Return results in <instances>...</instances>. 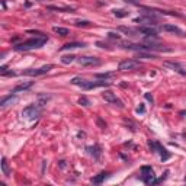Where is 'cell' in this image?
Here are the masks:
<instances>
[{
    "mask_svg": "<svg viewBox=\"0 0 186 186\" xmlns=\"http://www.w3.org/2000/svg\"><path fill=\"white\" fill-rule=\"evenodd\" d=\"M46 39L48 38L44 37V35L35 37V38H31L21 44H16V45H15V50L16 51H29V50H35V48H41V46L46 42Z\"/></svg>",
    "mask_w": 186,
    "mask_h": 186,
    "instance_id": "1",
    "label": "cell"
},
{
    "mask_svg": "<svg viewBox=\"0 0 186 186\" xmlns=\"http://www.w3.org/2000/svg\"><path fill=\"white\" fill-rule=\"evenodd\" d=\"M51 68H52V66H51V64H46V66H42V67H39V68H29V70H25L23 74H26V76H42V74H46Z\"/></svg>",
    "mask_w": 186,
    "mask_h": 186,
    "instance_id": "2",
    "label": "cell"
},
{
    "mask_svg": "<svg viewBox=\"0 0 186 186\" xmlns=\"http://www.w3.org/2000/svg\"><path fill=\"white\" fill-rule=\"evenodd\" d=\"M77 61L83 67H95V66H100L102 64V61L99 58H96V57H80Z\"/></svg>",
    "mask_w": 186,
    "mask_h": 186,
    "instance_id": "3",
    "label": "cell"
},
{
    "mask_svg": "<svg viewBox=\"0 0 186 186\" xmlns=\"http://www.w3.org/2000/svg\"><path fill=\"white\" fill-rule=\"evenodd\" d=\"M39 115V109L37 105H29L22 110V116L25 119H34Z\"/></svg>",
    "mask_w": 186,
    "mask_h": 186,
    "instance_id": "4",
    "label": "cell"
},
{
    "mask_svg": "<svg viewBox=\"0 0 186 186\" xmlns=\"http://www.w3.org/2000/svg\"><path fill=\"white\" fill-rule=\"evenodd\" d=\"M140 67V61H135V60H124L121 61L118 66V70L121 71H128V70H134V68Z\"/></svg>",
    "mask_w": 186,
    "mask_h": 186,
    "instance_id": "5",
    "label": "cell"
},
{
    "mask_svg": "<svg viewBox=\"0 0 186 186\" xmlns=\"http://www.w3.org/2000/svg\"><path fill=\"white\" fill-rule=\"evenodd\" d=\"M102 96H103V99H105L106 102H108V103H110V105H115V106H119V108H122V102L119 100L118 97H116V95H115L114 92H110V90H106L105 93H103V95H102Z\"/></svg>",
    "mask_w": 186,
    "mask_h": 186,
    "instance_id": "6",
    "label": "cell"
},
{
    "mask_svg": "<svg viewBox=\"0 0 186 186\" xmlns=\"http://www.w3.org/2000/svg\"><path fill=\"white\" fill-rule=\"evenodd\" d=\"M141 173H143V180L145 183H154V172H153L151 166H143Z\"/></svg>",
    "mask_w": 186,
    "mask_h": 186,
    "instance_id": "7",
    "label": "cell"
},
{
    "mask_svg": "<svg viewBox=\"0 0 186 186\" xmlns=\"http://www.w3.org/2000/svg\"><path fill=\"white\" fill-rule=\"evenodd\" d=\"M164 67H167V68H170V70H173V71L179 73L180 76H186V70L183 67H180V64H178V63H173V61H166Z\"/></svg>",
    "mask_w": 186,
    "mask_h": 186,
    "instance_id": "8",
    "label": "cell"
},
{
    "mask_svg": "<svg viewBox=\"0 0 186 186\" xmlns=\"http://www.w3.org/2000/svg\"><path fill=\"white\" fill-rule=\"evenodd\" d=\"M109 81H85V85L81 86L83 90H89V89H95V87H100V86H108Z\"/></svg>",
    "mask_w": 186,
    "mask_h": 186,
    "instance_id": "9",
    "label": "cell"
},
{
    "mask_svg": "<svg viewBox=\"0 0 186 186\" xmlns=\"http://www.w3.org/2000/svg\"><path fill=\"white\" fill-rule=\"evenodd\" d=\"M137 32L145 35V37H156L157 35V29H154L151 26H140L138 29H137Z\"/></svg>",
    "mask_w": 186,
    "mask_h": 186,
    "instance_id": "10",
    "label": "cell"
},
{
    "mask_svg": "<svg viewBox=\"0 0 186 186\" xmlns=\"http://www.w3.org/2000/svg\"><path fill=\"white\" fill-rule=\"evenodd\" d=\"M161 29L163 31H167V32H173V34H178V35H183L182 29L180 28H178V26H174V25H163L161 26Z\"/></svg>",
    "mask_w": 186,
    "mask_h": 186,
    "instance_id": "11",
    "label": "cell"
},
{
    "mask_svg": "<svg viewBox=\"0 0 186 186\" xmlns=\"http://www.w3.org/2000/svg\"><path fill=\"white\" fill-rule=\"evenodd\" d=\"M15 102H16V97L10 95V96H6V97H3V99L0 100V106H2V108H6V106L12 105V103H15Z\"/></svg>",
    "mask_w": 186,
    "mask_h": 186,
    "instance_id": "12",
    "label": "cell"
},
{
    "mask_svg": "<svg viewBox=\"0 0 186 186\" xmlns=\"http://www.w3.org/2000/svg\"><path fill=\"white\" fill-rule=\"evenodd\" d=\"M31 86H32V81H28V83H21V85H17L16 87H13L12 93H19V92H23V90L29 89Z\"/></svg>",
    "mask_w": 186,
    "mask_h": 186,
    "instance_id": "13",
    "label": "cell"
},
{
    "mask_svg": "<svg viewBox=\"0 0 186 186\" xmlns=\"http://www.w3.org/2000/svg\"><path fill=\"white\" fill-rule=\"evenodd\" d=\"M86 150H87V153H89L90 156L95 157V159H99V157H100V148H99V145H93V147H87Z\"/></svg>",
    "mask_w": 186,
    "mask_h": 186,
    "instance_id": "14",
    "label": "cell"
},
{
    "mask_svg": "<svg viewBox=\"0 0 186 186\" xmlns=\"http://www.w3.org/2000/svg\"><path fill=\"white\" fill-rule=\"evenodd\" d=\"M52 31H54L55 34L61 35V37H67V35L70 34V31H68L67 28H61V26H54V28H52Z\"/></svg>",
    "mask_w": 186,
    "mask_h": 186,
    "instance_id": "15",
    "label": "cell"
},
{
    "mask_svg": "<svg viewBox=\"0 0 186 186\" xmlns=\"http://www.w3.org/2000/svg\"><path fill=\"white\" fill-rule=\"evenodd\" d=\"M108 176H109V173H105V172H102V173H99L97 176H95V178L92 179V182H93V183H102L106 178H108Z\"/></svg>",
    "mask_w": 186,
    "mask_h": 186,
    "instance_id": "16",
    "label": "cell"
},
{
    "mask_svg": "<svg viewBox=\"0 0 186 186\" xmlns=\"http://www.w3.org/2000/svg\"><path fill=\"white\" fill-rule=\"evenodd\" d=\"M156 147L159 148V153H160V154H161V160H163V161H166V160H167V159H169V157H170V154H169V153H167V150H166V148H163V147H161L160 144H156Z\"/></svg>",
    "mask_w": 186,
    "mask_h": 186,
    "instance_id": "17",
    "label": "cell"
},
{
    "mask_svg": "<svg viewBox=\"0 0 186 186\" xmlns=\"http://www.w3.org/2000/svg\"><path fill=\"white\" fill-rule=\"evenodd\" d=\"M85 44L80 42H71V44H66L64 46H61V50H74V48H83Z\"/></svg>",
    "mask_w": 186,
    "mask_h": 186,
    "instance_id": "18",
    "label": "cell"
},
{
    "mask_svg": "<svg viewBox=\"0 0 186 186\" xmlns=\"http://www.w3.org/2000/svg\"><path fill=\"white\" fill-rule=\"evenodd\" d=\"M2 172H3V174L6 176V178H9L10 176V170H9V164L7 161H6V159H2Z\"/></svg>",
    "mask_w": 186,
    "mask_h": 186,
    "instance_id": "19",
    "label": "cell"
},
{
    "mask_svg": "<svg viewBox=\"0 0 186 186\" xmlns=\"http://www.w3.org/2000/svg\"><path fill=\"white\" fill-rule=\"evenodd\" d=\"M112 12H114V15L116 17H127L128 15H130V12H128V10H124V9H114Z\"/></svg>",
    "mask_w": 186,
    "mask_h": 186,
    "instance_id": "20",
    "label": "cell"
},
{
    "mask_svg": "<svg viewBox=\"0 0 186 186\" xmlns=\"http://www.w3.org/2000/svg\"><path fill=\"white\" fill-rule=\"evenodd\" d=\"M74 58H76V55H73V54L63 55V57H61V63H63V64H70V63L74 61Z\"/></svg>",
    "mask_w": 186,
    "mask_h": 186,
    "instance_id": "21",
    "label": "cell"
},
{
    "mask_svg": "<svg viewBox=\"0 0 186 186\" xmlns=\"http://www.w3.org/2000/svg\"><path fill=\"white\" fill-rule=\"evenodd\" d=\"M85 81H86V79H83V77H73L70 83H71V85H76V86H80L81 87V86L85 85Z\"/></svg>",
    "mask_w": 186,
    "mask_h": 186,
    "instance_id": "22",
    "label": "cell"
},
{
    "mask_svg": "<svg viewBox=\"0 0 186 186\" xmlns=\"http://www.w3.org/2000/svg\"><path fill=\"white\" fill-rule=\"evenodd\" d=\"M0 73H2V76H15L13 71H7V67H6V66H2V67H0Z\"/></svg>",
    "mask_w": 186,
    "mask_h": 186,
    "instance_id": "23",
    "label": "cell"
},
{
    "mask_svg": "<svg viewBox=\"0 0 186 186\" xmlns=\"http://www.w3.org/2000/svg\"><path fill=\"white\" fill-rule=\"evenodd\" d=\"M48 9H51V10H58V12H61V10H66V12H73V9H68V7H57V6H48Z\"/></svg>",
    "mask_w": 186,
    "mask_h": 186,
    "instance_id": "24",
    "label": "cell"
},
{
    "mask_svg": "<svg viewBox=\"0 0 186 186\" xmlns=\"http://www.w3.org/2000/svg\"><path fill=\"white\" fill-rule=\"evenodd\" d=\"M79 103H80V105H83V106H89L90 105V100L86 96H81L80 99H79Z\"/></svg>",
    "mask_w": 186,
    "mask_h": 186,
    "instance_id": "25",
    "label": "cell"
},
{
    "mask_svg": "<svg viewBox=\"0 0 186 186\" xmlns=\"http://www.w3.org/2000/svg\"><path fill=\"white\" fill-rule=\"evenodd\" d=\"M119 31H124L125 34H130V35H134V34H137V31H134V29H130V28H125V26H121L119 28Z\"/></svg>",
    "mask_w": 186,
    "mask_h": 186,
    "instance_id": "26",
    "label": "cell"
},
{
    "mask_svg": "<svg viewBox=\"0 0 186 186\" xmlns=\"http://www.w3.org/2000/svg\"><path fill=\"white\" fill-rule=\"evenodd\" d=\"M110 76H114V73H100V74H96V77H102V79H108Z\"/></svg>",
    "mask_w": 186,
    "mask_h": 186,
    "instance_id": "27",
    "label": "cell"
},
{
    "mask_svg": "<svg viewBox=\"0 0 186 186\" xmlns=\"http://www.w3.org/2000/svg\"><path fill=\"white\" fill-rule=\"evenodd\" d=\"M90 22L89 21H79V22H76V26H87Z\"/></svg>",
    "mask_w": 186,
    "mask_h": 186,
    "instance_id": "28",
    "label": "cell"
},
{
    "mask_svg": "<svg viewBox=\"0 0 186 186\" xmlns=\"http://www.w3.org/2000/svg\"><path fill=\"white\" fill-rule=\"evenodd\" d=\"M137 114H145V108H144V105H140L138 108H137Z\"/></svg>",
    "mask_w": 186,
    "mask_h": 186,
    "instance_id": "29",
    "label": "cell"
},
{
    "mask_svg": "<svg viewBox=\"0 0 186 186\" xmlns=\"http://www.w3.org/2000/svg\"><path fill=\"white\" fill-rule=\"evenodd\" d=\"M108 37H109V38H112V39H119V35L115 34V32H109V34H108Z\"/></svg>",
    "mask_w": 186,
    "mask_h": 186,
    "instance_id": "30",
    "label": "cell"
},
{
    "mask_svg": "<svg viewBox=\"0 0 186 186\" xmlns=\"http://www.w3.org/2000/svg\"><path fill=\"white\" fill-rule=\"evenodd\" d=\"M144 96H145V99H147V100L153 102V96H151V95H150V93H145V95H144Z\"/></svg>",
    "mask_w": 186,
    "mask_h": 186,
    "instance_id": "31",
    "label": "cell"
},
{
    "mask_svg": "<svg viewBox=\"0 0 186 186\" xmlns=\"http://www.w3.org/2000/svg\"><path fill=\"white\" fill-rule=\"evenodd\" d=\"M122 2H127V3H131V4H138V2H135V0H122Z\"/></svg>",
    "mask_w": 186,
    "mask_h": 186,
    "instance_id": "32",
    "label": "cell"
},
{
    "mask_svg": "<svg viewBox=\"0 0 186 186\" xmlns=\"http://www.w3.org/2000/svg\"><path fill=\"white\" fill-rule=\"evenodd\" d=\"M41 2H42V0H41Z\"/></svg>",
    "mask_w": 186,
    "mask_h": 186,
    "instance_id": "33",
    "label": "cell"
}]
</instances>
